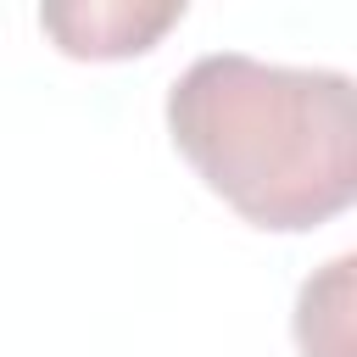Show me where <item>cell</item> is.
<instances>
[{"instance_id": "1", "label": "cell", "mask_w": 357, "mask_h": 357, "mask_svg": "<svg viewBox=\"0 0 357 357\" xmlns=\"http://www.w3.org/2000/svg\"><path fill=\"white\" fill-rule=\"evenodd\" d=\"M167 128L245 223L312 229L357 195V89L335 67L195 56L167 89Z\"/></svg>"}, {"instance_id": "2", "label": "cell", "mask_w": 357, "mask_h": 357, "mask_svg": "<svg viewBox=\"0 0 357 357\" xmlns=\"http://www.w3.org/2000/svg\"><path fill=\"white\" fill-rule=\"evenodd\" d=\"M184 17V0H50L39 6L45 33L67 56H134Z\"/></svg>"}, {"instance_id": "3", "label": "cell", "mask_w": 357, "mask_h": 357, "mask_svg": "<svg viewBox=\"0 0 357 357\" xmlns=\"http://www.w3.org/2000/svg\"><path fill=\"white\" fill-rule=\"evenodd\" d=\"M351 268L357 257H335L296 296V340L307 357H357L351 346Z\"/></svg>"}]
</instances>
